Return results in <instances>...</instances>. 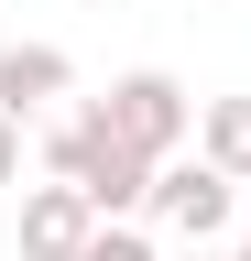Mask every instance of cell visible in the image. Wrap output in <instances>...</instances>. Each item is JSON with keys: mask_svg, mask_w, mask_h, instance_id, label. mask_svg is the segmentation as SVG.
I'll use <instances>...</instances> for the list:
<instances>
[{"mask_svg": "<svg viewBox=\"0 0 251 261\" xmlns=\"http://www.w3.org/2000/svg\"><path fill=\"white\" fill-rule=\"evenodd\" d=\"M99 207H87L77 185H33L22 196V261H87V240H99Z\"/></svg>", "mask_w": 251, "mask_h": 261, "instance_id": "277c9868", "label": "cell"}, {"mask_svg": "<svg viewBox=\"0 0 251 261\" xmlns=\"http://www.w3.org/2000/svg\"><path fill=\"white\" fill-rule=\"evenodd\" d=\"M197 163H218L230 185H251V98H208L197 109Z\"/></svg>", "mask_w": 251, "mask_h": 261, "instance_id": "8992f818", "label": "cell"}, {"mask_svg": "<svg viewBox=\"0 0 251 261\" xmlns=\"http://www.w3.org/2000/svg\"><path fill=\"white\" fill-rule=\"evenodd\" d=\"M87 261H153V240H131V228H99V240H87Z\"/></svg>", "mask_w": 251, "mask_h": 261, "instance_id": "52a82bcc", "label": "cell"}, {"mask_svg": "<svg viewBox=\"0 0 251 261\" xmlns=\"http://www.w3.org/2000/svg\"><path fill=\"white\" fill-rule=\"evenodd\" d=\"M230 261H251V250H230Z\"/></svg>", "mask_w": 251, "mask_h": 261, "instance_id": "9c48e42d", "label": "cell"}, {"mask_svg": "<svg viewBox=\"0 0 251 261\" xmlns=\"http://www.w3.org/2000/svg\"><path fill=\"white\" fill-rule=\"evenodd\" d=\"M44 163H55V174H66V185H77L99 218L153 207V163H142L131 142H109V120H99V109H77L66 130H55V142H44Z\"/></svg>", "mask_w": 251, "mask_h": 261, "instance_id": "6da1fadb", "label": "cell"}, {"mask_svg": "<svg viewBox=\"0 0 251 261\" xmlns=\"http://www.w3.org/2000/svg\"><path fill=\"white\" fill-rule=\"evenodd\" d=\"M11 174H22V120L0 109V185H11Z\"/></svg>", "mask_w": 251, "mask_h": 261, "instance_id": "ba28073f", "label": "cell"}, {"mask_svg": "<svg viewBox=\"0 0 251 261\" xmlns=\"http://www.w3.org/2000/svg\"><path fill=\"white\" fill-rule=\"evenodd\" d=\"M66 87H77V65L55 44H0V109H11V120L44 109V98H66Z\"/></svg>", "mask_w": 251, "mask_h": 261, "instance_id": "5b68a950", "label": "cell"}, {"mask_svg": "<svg viewBox=\"0 0 251 261\" xmlns=\"http://www.w3.org/2000/svg\"><path fill=\"white\" fill-rule=\"evenodd\" d=\"M99 120H109V142H131L153 174L175 163V142L197 130V98H186L164 65H131V76H109V98H99Z\"/></svg>", "mask_w": 251, "mask_h": 261, "instance_id": "7a4b0ae2", "label": "cell"}, {"mask_svg": "<svg viewBox=\"0 0 251 261\" xmlns=\"http://www.w3.org/2000/svg\"><path fill=\"white\" fill-rule=\"evenodd\" d=\"M230 207H240V185L218 174V163H164V174H153V218L186 228V240H218Z\"/></svg>", "mask_w": 251, "mask_h": 261, "instance_id": "3957f363", "label": "cell"}]
</instances>
